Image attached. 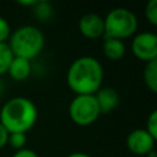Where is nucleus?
I'll use <instances>...</instances> for the list:
<instances>
[{
	"mask_svg": "<svg viewBox=\"0 0 157 157\" xmlns=\"http://www.w3.org/2000/svg\"><path fill=\"white\" fill-rule=\"evenodd\" d=\"M145 17L147 21L156 26L157 25V0H150L145 6Z\"/></svg>",
	"mask_w": 157,
	"mask_h": 157,
	"instance_id": "dca6fc26",
	"label": "nucleus"
},
{
	"mask_svg": "<svg viewBox=\"0 0 157 157\" xmlns=\"http://www.w3.org/2000/svg\"><path fill=\"white\" fill-rule=\"evenodd\" d=\"M66 157H92V156L88 153H85V152H72V153L67 155Z\"/></svg>",
	"mask_w": 157,
	"mask_h": 157,
	"instance_id": "412c9836",
	"label": "nucleus"
},
{
	"mask_svg": "<svg viewBox=\"0 0 157 157\" xmlns=\"http://www.w3.org/2000/svg\"><path fill=\"white\" fill-rule=\"evenodd\" d=\"M78 31L87 39H98L104 34V20L98 13H85L78 20Z\"/></svg>",
	"mask_w": 157,
	"mask_h": 157,
	"instance_id": "6e6552de",
	"label": "nucleus"
},
{
	"mask_svg": "<svg viewBox=\"0 0 157 157\" xmlns=\"http://www.w3.org/2000/svg\"><path fill=\"white\" fill-rule=\"evenodd\" d=\"M131 52L141 61L157 60V36L153 32H140L132 37Z\"/></svg>",
	"mask_w": 157,
	"mask_h": 157,
	"instance_id": "423d86ee",
	"label": "nucleus"
},
{
	"mask_svg": "<svg viewBox=\"0 0 157 157\" xmlns=\"http://www.w3.org/2000/svg\"><path fill=\"white\" fill-rule=\"evenodd\" d=\"M12 157H39V156L37 155L36 151L25 147V148H21L18 151H15V153L12 155Z\"/></svg>",
	"mask_w": 157,
	"mask_h": 157,
	"instance_id": "6ab92c4d",
	"label": "nucleus"
},
{
	"mask_svg": "<svg viewBox=\"0 0 157 157\" xmlns=\"http://www.w3.org/2000/svg\"><path fill=\"white\" fill-rule=\"evenodd\" d=\"M7 139H9V131L0 123V150L7 145Z\"/></svg>",
	"mask_w": 157,
	"mask_h": 157,
	"instance_id": "aec40b11",
	"label": "nucleus"
},
{
	"mask_svg": "<svg viewBox=\"0 0 157 157\" xmlns=\"http://www.w3.org/2000/svg\"><path fill=\"white\" fill-rule=\"evenodd\" d=\"M69 115L80 126L93 124L101 115L94 94H76L69 104Z\"/></svg>",
	"mask_w": 157,
	"mask_h": 157,
	"instance_id": "39448f33",
	"label": "nucleus"
},
{
	"mask_svg": "<svg viewBox=\"0 0 157 157\" xmlns=\"http://www.w3.org/2000/svg\"><path fill=\"white\" fill-rule=\"evenodd\" d=\"M94 98L97 101V104L99 107L101 114H105V113H110L112 110H114L120 101L119 93L115 88L105 86V87H101L96 93H94Z\"/></svg>",
	"mask_w": 157,
	"mask_h": 157,
	"instance_id": "1a4fd4ad",
	"label": "nucleus"
},
{
	"mask_svg": "<svg viewBox=\"0 0 157 157\" xmlns=\"http://www.w3.org/2000/svg\"><path fill=\"white\" fill-rule=\"evenodd\" d=\"M11 26L9 21L0 16V43H7L10 36H11Z\"/></svg>",
	"mask_w": 157,
	"mask_h": 157,
	"instance_id": "a211bd4d",
	"label": "nucleus"
},
{
	"mask_svg": "<svg viewBox=\"0 0 157 157\" xmlns=\"http://www.w3.org/2000/svg\"><path fill=\"white\" fill-rule=\"evenodd\" d=\"M104 20V38H115V39H126L136 33L139 21L136 15L126 7H115L112 9Z\"/></svg>",
	"mask_w": 157,
	"mask_h": 157,
	"instance_id": "20e7f679",
	"label": "nucleus"
},
{
	"mask_svg": "<svg viewBox=\"0 0 157 157\" xmlns=\"http://www.w3.org/2000/svg\"><path fill=\"white\" fill-rule=\"evenodd\" d=\"M2 92H4V83H2V81L0 80V96L2 94Z\"/></svg>",
	"mask_w": 157,
	"mask_h": 157,
	"instance_id": "5701e85b",
	"label": "nucleus"
},
{
	"mask_svg": "<svg viewBox=\"0 0 157 157\" xmlns=\"http://www.w3.org/2000/svg\"><path fill=\"white\" fill-rule=\"evenodd\" d=\"M33 15L39 21H48L53 16V6L47 0H37L36 4L32 6Z\"/></svg>",
	"mask_w": 157,
	"mask_h": 157,
	"instance_id": "ddd939ff",
	"label": "nucleus"
},
{
	"mask_svg": "<svg viewBox=\"0 0 157 157\" xmlns=\"http://www.w3.org/2000/svg\"><path fill=\"white\" fill-rule=\"evenodd\" d=\"M103 76V66L99 60L91 55H83L70 64L66 82L76 94H94L102 87Z\"/></svg>",
	"mask_w": 157,
	"mask_h": 157,
	"instance_id": "f257e3e1",
	"label": "nucleus"
},
{
	"mask_svg": "<svg viewBox=\"0 0 157 157\" xmlns=\"http://www.w3.org/2000/svg\"><path fill=\"white\" fill-rule=\"evenodd\" d=\"M142 76L147 88H150L152 92H157V60L146 63Z\"/></svg>",
	"mask_w": 157,
	"mask_h": 157,
	"instance_id": "f8f14e48",
	"label": "nucleus"
},
{
	"mask_svg": "<svg viewBox=\"0 0 157 157\" xmlns=\"http://www.w3.org/2000/svg\"><path fill=\"white\" fill-rule=\"evenodd\" d=\"M27 144V136L23 132H10L7 139V145H10L13 150L18 151L21 148H25Z\"/></svg>",
	"mask_w": 157,
	"mask_h": 157,
	"instance_id": "2eb2a0df",
	"label": "nucleus"
},
{
	"mask_svg": "<svg viewBox=\"0 0 157 157\" xmlns=\"http://www.w3.org/2000/svg\"><path fill=\"white\" fill-rule=\"evenodd\" d=\"M156 139L152 137L146 129L139 128L131 130L126 136V146L130 152L139 155V156H146L151 151L155 150Z\"/></svg>",
	"mask_w": 157,
	"mask_h": 157,
	"instance_id": "0eeeda50",
	"label": "nucleus"
},
{
	"mask_svg": "<svg viewBox=\"0 0 157 157\" xmlns=\"http://www.w3.org/2000/svg\"><path fill=\"white\" fill-rule=\"evenodd\" d=\"M36 1H37V0H21V1H18V4H20V5H23V6H29V7H32V6L36 4Z\"/></svg>",
	"mask_w": 157,
	"mask_h": 157,
	"instance_id": "4be33fe9",
	"label": "nucleus"
},
{
	"mask_svg": "<svg viewBox=\"0 0 157 157\" xmlns=\"http://www.w3.org/2000/svg\"><path fill=\"white\" fill-rule=\"evenodd\" d=\"M31 71H32V64L29 60L18 58V56H13V59L9 66L7 74L15 81H23L29 76Z\"/></svg>",
	"mask_w": 157,
	"mask_h": 157,
	"instance_id": "9d476101",
	"label": "nucleus"
},
{
	"mask_svg": "<svg viewBox=\"0 0 157 157\" xmlns=\"http://www.w3.org/2000/svg\"><path fill=\"white\" fill-rule=\"evenodd\" d=\"M38 119L36 104L27 97L17 96L7 99L0 109V123L10 132L29 131Z\"/></svg>",
	"mask_w": 157,
	"mask_h": 157,
	"instance_id": "f03ea898",
	"label": "nucleus"
},
{
	"mask_svg": "<svg viewBox=\"0 0 157 157\" xmlns=\"http://www.w3.org/2000/svg\"><path fill=\"white\" fill-rule=\"evenodd\" d=\"M13 59V54L7 43H0V76L6 74Z\"/></svg>",
	"mask_w": 157,
	"mask_h": 157,
	"instance_id": "4468645a",
	"label": "nucleus"
},
{
	"mask_svg": "<svg viewBox=\"0 0 157 157\" xmlns=\"http://www.w3.org/2000/svg\"><path fill=\"white\" fill-rule=\"evenodd\" d=\"M102 49H103L104 56L112 61H118L123 59L126 52L124 40L115 39V38H104Z\"/></svg>",
	"mask_w": 157,
	"mask_h": 157,
	"instance_id": "9b49d317",
	"label": "nucleus"
},
{
	"mask_svg": "<svg viewBox=\"0 0 157 157\" xmlns=\"http://www.w3.org/2000/svg\"><path fill=\"white\" fill-rule=\"evenodd\" d=\"M146 131L157 140V110L153 109L146 120Z\"/></svg>",
	"mask_w": 157,
	"mask_h": 157,
	"instance_id": "f3484780",
	"label": "nucleus"
},
{
	"mask_svg": "<svg viewBox=\"0 0 157 157\" xmlns=\"http://www.w3.org/2000/svg\"><path fill=\"white\" fill-rule=\"evenodd\" d=\"M44 43L45 39L43 32L32 25L18 27L11 32V36L7 40L13 56L23 58L29 61L42 53Z\"/></svg>",
	"mask_w": 157,
	"mask_h": 157,
	"instance_id": "7ed1b4c3",
	"label": "nucleus"
}]
</instances>
